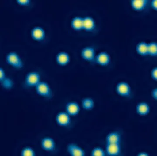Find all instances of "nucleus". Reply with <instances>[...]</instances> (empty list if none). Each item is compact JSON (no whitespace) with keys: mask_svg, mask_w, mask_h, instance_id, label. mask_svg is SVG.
<instances>
[{"mask_svg":"<svg viewBox=\"0 0 157 156\" xmlns=\"http://www.w3.org/2000/svg\"><path fill=\"white\" fill-rule=\"evenodd\" d=\"M7 63L16 69H21L23 67V63L18 54L15 52H10L6 57Z\"/></svg>","mask_w":157,"mask_h":156,"instance_id":"f257e3e1","label":"nucleus"},{"mask_svg":"<svg viewBox=\"0 0 157 156\" xmlns=\"http://www.w3.org/2000/svg\"><path fill=\"white\" fill-rule=\"evenodd\" d=\"M37 94L44 98L50 97L52 94L50 86L45 81H41L35 87Z\"/></svg>","mask_w":157,"mask_h":156,"instance_id":"f03ea898","label":"nucleus"},{"mask_svg":"<svg viewBox=\"0 0 157 156\" xmlns=\"http://www.w3.org/2000/svg\"><path fill=\"white\" fill-rule=\"evenodd\" d=\"M115 89L117 95L123 97H128L132 93L131 87L126 82H118L116 86Z\"/></svg>","mask_w":157,"mask_h":156,"instance_id":"7ed1b4c3","label":"nucleus"},{"mask_svg":"<svg viewBox=\"0 0 157 156\" xmlns=\"http://www.w3.org/2000/svg\"><path fill=\"white\" fill-rule=\"evenodd\" d=\"M41 81L40 74L35 71L28 73L25 80L26 86L29 87H36Z\"/></svg>","mask_w":157,"mask_h":156,"instance_id":"20e7f679","label":"nucleus"},{"mask_svg":"<svg viewBox=\"0 0 157 156\" xmlns=\"http://www.w3.org/2000/svg\"><path fill=\"white\" fill-rule=\"evenodd\" d=\"M56 121L59 127H69L71 123V116L66 111H61L56 115Z\"/></svg>","mask_w":157,"mask_h":156,"instance_id":"39448f33","label":"nucleus"},{"mask_svg":"<svg viewBox=\"0 0 157 156\" xmlns=\"http://www.w3.org/2000/svg\"><path fill=\"white\" fill-rule=\"evenodd\" d=\"M95 50L91 46H86L82 49L81 56L82 58L86 62L94 61L96 56Z\"/></svg>","mask_w":157,"mask_h":156,"instance_id":"423d86ee","label":"nucleus"},{"mask_svg":"<svg viewBox=\"0 0 157 156\" xmlns=\"http://www.w3.org/2000/svg\"><path fill=\"white\" fill-rule=\"evenodd\" d=\"M95 61L101 67H107L110 63L111 57L109 54L106 51H101L96 55Z\"/></svg>","mask_w":157,"mask_h":156,"instance_id":"0eeeda50","label":"nucleus"},{"mask_svg":"<svg viewBox=\"0 0 157 156\" xmlns=\"http://www.w3.org/2000/svg\"><path fill=\"white\" fill-rule=\"evenodd\" d=\"M56 146L55 141L52 137H46L41 140V147L45 151L53 152L55 150Z\"/></svg>","mask_w":157,"mask_h":156,"instance_id":"6e6552de","label":"nucleus"},{"mask_svg":"<svg viewBox=\"0 0 157 156\" xmlns=\"http://www.w3.org/2000/svg\"><path fill=\"white\" fill-rule=\"evenodd\" d=\"M31 36L34 41L42 42L45 39L46 33L44 29L42 27L36 26L31 30Z\"/></svg>","mask_w":157,"mask_h":156,"instance_id":"1a4fd4ad","label":"nucleus"},{"mask_svg":"<svg viewBox=\"0 0 157 156\" xmlns=\"http://www.w3.org/2000/svg\"><path fill=\"white\" fill-rule=\"evenodd\" d=\"M105 151L107 156H119L121 152V143H106Z\"/></svg>","mask_w":157,"mask_h":156,"instance_id":"9d476101","label":"nucleus"},{"mask_svg":"<svg viewBox=\"0 0 157 156\" xmlns=\"http://www.w3.org/2000/svg\"><path fill=\"white\" fill-rule=\"evenodd\" d=\"M65 109V111L72 117L77 116L79 114L81 110V107L77 102L71 101L67 103Z\"/></svg>","mask_w":157,"mask_h":156,"instance_id":"9b49d317","label":"nucleus"},{"mask_svg":"<svg viewBox=\"0 0 157 156\" xmlns=\"http://www.w3.org/2000/svg\"><path fill=\"white\" fill-rule=\"evenodd\" d=\"M67 150L71 156H85L86 155L84 150L76 143H69L67 146Z\"/></svg>","mask_w":157,"mask_h":156,"instance_id":"f8f14e48","label":"nucleus"},{"mask_svg":"<svg viewBox=\"0 0 157 156\" xmlns=\"http://www.w3.org/2000/svg\"><path fill=\"white\" fill-rule=\"evenodd\" d=\"M57 63L61 67H65L69 64L70 62L69 54L66 51H61L57 54L56 57Z\"/></svg>","mask_w":157,"mask_h":156,"instance_id":"ddd939ff","label":"nucleus"},{"mask_svg":"<svg viewBox=\"0 0 157 156\" xmlns=\"http://www.w3.org/2000/svg\"><path fill=\"white\" fill-rule=\"evenodd\" d=\"M150 106L146 102H140L136 105V112L140 116H145L148 115L150 112Z\"/></svg>","mask_w":157,"mask_h":156,"instance_id":"4468645a","label":"nucleus"},{"mask_svg":"<svg viewBox=\"0 0 157 156\" xmlns=\"http://www.w3.org/2000/svg\"><path fill=\"white\" fill-rule=\"evenodd\" d=\"M96 27V21L94 18L90 16L83 17V30L92 32L94 30Z\"/></svg>","mask_w":157,"mask_h":156,"instance_id":"2eb2a0df","label":"nucleus"},{"mask_svg":"<svg viewBox=\"0 0 157 156\" xmlns=\"http://www.w3.org/2000/svg\"><path fill=\"white\" fill-rule=\"evenodd\" d=\"M147 4L148 1L147 0H132L131 2L132 9L138 12L143 11L146 9Z\"/></svg>","mask_w":157,"mask_h":156,"instance_id":"dca6fc26","label":"nucleus"},{"mask_svg":"<svg viewBox=\"0 0 157 156\" xmlns=\"http://www.w3.org/2000/svg\"><path fill=\"white\" fill-rule=\"evenodd\" d=\"M83 17L76 16L72 19L71 27L74 31L79 32L83 30Z\"/></svg>","mask_w":157,"mask_h":156,"instance_id":"f3484780","label":"nucleus"},{"mask_svg":"<svg viewBox=\"0 0 157 156\" xmlns=\"http://www.w3.org/2000/svg\"><path fill=\"white\" fill-rule=\"evenodd\" d=\"M121 135L117 132H112L106 137V143H121Z\"/></svg>","mask_w":157,"mask_h":156,"instance_id":"a211bd4d","label":"nucleus"},{"mask_svg":"<svg viewBox=\"0 0 157 156\" xmlns=\"http://www.w3.org/2000/svg\"><path fill=\"white\" fill-rule=\"evenodd\" d=\"M136 52L142 56L148 55V43L145 42H139L136 45Z\"/></svg>","mask_w":157,"mask_h":156,"instance_id":"6ab92c4d","label":"nucleus"},{"mask_svg":"<svg viewBox=\"0 0 157 156\" xmlns=\"http://www.w3.org/2000/svg\"><path fill=\"white\" fill-rule=\"evenodd\" d=\"M81 106L82 109L86 111L92 110L95 106L94 101L92 98H85L81 102Z\"/></svg>","mask_w":157,"mask_h":156,"instance_id":"aec40b11","label":"nucleus"},{"mask_svg":"<svg viewBox=\"0 0 157 156\" xmlns=\"http://www.w3.org/2000/svg\"><path fill=\"white\" fill-rule=\"evenodd\" d=\"M157 55V44L152 42L148 44V55L156 57Z\"/></svg>","mask_w":157,"mask_h":156,"instance_id":"412c9836","label":"nucleus"},{"mask_svg":"<svg viewBox=\"0 0 157 156\" xmlns=\"http://www.w3.org/2000/svg\"><path fill=\"white\" fill-rule=\"evenodd\" d=\"M21 156H35L36 153L33 148L26 146L23 148L21 151Z\"/></svg>","mask_w":157,"mask_h":156,"instance_id":"4be33fe9","label":"nucleus"},{"mask_svg":"<svg viewBox=\"0 0 157 156\" xmlns=\"http://www.w3.org/2000/svg\"><path fill=\"white\" fill-rule=\"evenodd\" d=\"M90 155L91 156H105L106 155L105 151L100 147L94 148L91 152Z\"/></svg>","mask_w":157,"mask_h":156,"instance_id":"5701e85b","label":"nucleus"},{"mask_svg":"<svg viewBox=\"0 0 157 156\" xmlns=\"http://www.w3.org/2000/svg\"><path fill=\"white\" fill-rule=\"evenodd\" d=\"M2 86L6 89H10L13 86V82L10 78L6 77L3 81L1 82Z\"/></svg>","mask_w":157,"mask_h":156,"instance_id":"b1692460","label":"nucleus"},{"mask_svg":"<svg viewBox=\"0 0 157 156\" xmlns=\"http://www.w3.org/2000/svg\"><path fill=\"white\" fill-rule=\"evenodd\" d=\"M151 76L154 81H157V68L156 67H154L152 69L151 72Z\"/></svg>","mask_w":157,"mask_h":156,"instance_id":"393cba45","label":"nucleus"},{"mask_svg":"<svg viewBox=\"0 0 157 156\" xmlns=\"http://www.w3.org/2000/svg\"><path fill=\"white\" fill-rule=\"evenodd\" d=\"M31 1L30 0H17V4L20 6H29Z\"/></svg>","mask_w":157,"mask_h":156,"instance_id":"a878e982","label":"nucleus"},{"mask_svg":"<svg viewBox=\"0 0 157 156\" xmlns=\"http://www.w3.org/2000/svg\"><path fill=\"white\" fill-rule=\"evenodd\" d=\"M6 73L2 68H0V81L2 82L6 78Z\"/></svg>","mask_w":157,"mask_h":156,"instance_id":"bb28decb","label":"nucleus"},{"mask_svg":"<svg viewBox=\"0 0 157 156\" xmlns=\"http://www.w3.org/2000/svg\"><path fill=\"white\" fill-rule=\"evenodd\" d=\"M151 96L153 99L155 100H157V88L154 89L152 90L151 92Z\"/></svg>","mask_w":157,"mask_h":156,"instance_id":"cd10ccee","label":"nucleus"},{"mask_svg":"<svg viewBox=\"0 0 157 156\" xmlns=\"http://www.w3.org/2000/svg\"><path fill=\"white\" fill-rule=\"evenodd\" d=\"M151 6L152 9L155 11L157 10V0H153L151 3Z\"/></svg>","mask_w":157,"mask_h":156,"instance_id":"c85d7f7f","label":"nucleus"},{"mask_svg":"<svg viewBox=\"0 0 157 156\" xmlns=\"http://www.w3.org/2000/svg\"><path fill=\"white\" fill-rule=\"evenodd\" d=\"M137 156H149V154L145 151L140 152L138 153L137 154Z\"/></svg>","mask_w":157,"mask_h":156,"instance_id":"c756f323","label":"nucleus"}]
</instances>
